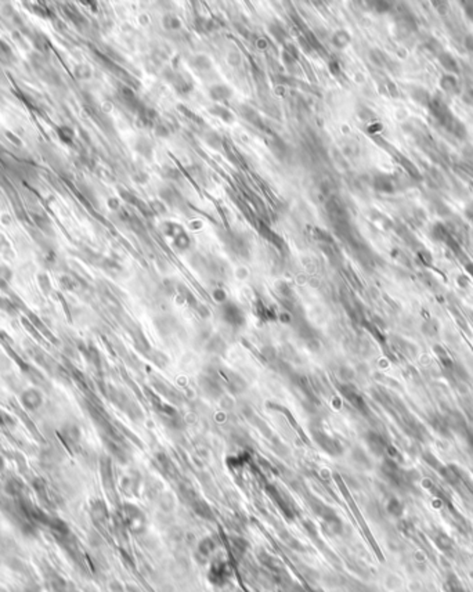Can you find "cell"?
Instances as JSON below:
<instances>
[{
  "mask_svg": "<svg viewBox=\"0 0 473 592\" xmlns=\"http://www.w3.org/2000/svg\"><path fill=\"white\" fill-rule=\"evenodd\" d=\"M429 111L433 117L436 118V121H439V123L441 126H444L446 129L450 127V125L452 123V121L455 119V117L452 115V112L448 109L444 101L439 100V99H433L431 100V104L428 105Z\"/></svg>",
  "mask_w": 473,
  "mask_h": 592,
  "instance_id": "1",
  "label": "cell"
},
{
  "mask_svg": "<svg viewBox=\"0 0 473 592\" xmlns=\"http://www.w3.org/2000/svg\"><path fill=\"white\" fill-rule=\"evenodd\" d=\"M124 519L129 529L134 533H141L145 530V517L143 515L140 509L127 504L124 507Z\"/></svg>",
  "mask_w": 473,
  "mask_h": 592,
  "instance_id": "2",
  "label": "cell"
},
{
  "mask_svg": "<svg viewBox=\"0 0 473 592\" xmlns=\"http://www.w3.org/2000/svg\"><path fill=\"white\" fill-rule=\"evenodd\" d=\"M230 578V567L226 562H216L209 572V580L216 585H223Z\"/></svg>",
  "mask_w": 473,
  "mask_h": 592,
  "instance_id": "3",
  "label": "cell"
},
{
  "mask_svg": "<svg viewBox=\"0 0 473 592\" xmlns=\"http://www.w3.org/2000/svg\"><path fill=\"white\" fill-rule=\"evenodd\" d=\"M41 394L36 389H28L21 394V401L28 409H36L41 406Z\"/></svg>",
  "mask_w": 473,
  "mask_h": 592,
  "instance_id": "4",
  "label": "cell"
},
{
  "mask_svg": "<svg viewBox=\"0 0 473 592\" xmlns=\"http://www.w3.org/2000/svg\"><path fill=\"white\" fill-rule=\"evenodd\" d=\"M440 86L444 92L450 93V94H456L459 90V84L456 78L452 74H446L440 78Z\"/></svg>",
  "mask_w": 473,
  "mask_h": 592,
  "instance_id": "5",
  "label": "cell"
},
{
  "mask_svg": "<svg viewBox=\"0 0 473 592\" xmlns=\"http://www.w3.org/2000/svg\"><path fill=\"white\" fill-rule=\"evenodd\" d=\"M373 185H375V188H376L378 191L386 192V194H391V192H394V190H396L391 177L386 175L378 176V177L375 179V182H373Z\"/></svg>",
  "mask_w": 473,
  "mask_h": 592,
  "instance_id": "6",
  "label": "cell"
},
{
  "mask_svg": "<svg viewBox=\"0 0 473 592\" xmlns=\"http://www.w3.org/2000/svg\"><path fill=\"white\" fill-rule=\"evenodd\" d=\"M439 61L440 64H441V67L444 68V69H447L448 72H451V74H458V72H459V68H458L455 59H454L450 53H447V51H441V53H440Z\"/></svg>",
  "mask_w": 473,
  "mask_h": 592,
  "instance_id": "7",
  "label": "cell"
},
{
  "mask_svg": "<svg viewBox=\"0 0 473 592\" xmlns=\"http://www.w3.org/2000/svg\"><path fill=\"white\" fill-rule=\"evenodd\" d=\"M412 97H414L415 101H418L419 104H422L425 107H428V105L431 104V96H429V93L426 92V90H423V89H418V87L414 89Z\"/></svg>",
  "mask_w": 473,
  "mask_h": 592,
  "instance_id": "8",
  "label": "cell"
},
{
  "mask_svg": "<svg viewBox=\"0 0 473 592\" xmlns=\"http://www.w3.org/2000/svg\"><path fill=\"white\" fill-rule=\"evenodd\" d=\"M198 550L202 556H209L215 551V542L212 541L210 538H205V540L199 542Z\"/></svg>",
  "mask_w": 473,
  "mask_h": 592,
  "instance_id": "9",
  "label": "cell"
},
{
  "mask_svg": "<svg viewBox=\"0 0 473 592\" xmlns=\"http://www.w3.org/2000/svg\"><path fill=\"white\" fill-rule=\"evenodd\" d=\"M432 237H433L434 240H437V241H444L448 237L447 228L441 225V223H437V225L433 227V230H432Z\"/></svg>",
  "mask_w": 473,
  "mask_h": 592,
  "instance_id": "10",
  "label": "cell"
},
{
  "mask_svg": "<svg viewBox=\"0 0 473 592\" xmlns=\"http://www.w3.org/2000/svg\"><path fill=\"white\" fill-rule=\"evenodd\" d=\"M403 505H401V502L398 500H396V498H393V500L389 501V504H388V510H389V513H391V515H394V516H400L401 513H403Z\"/></svg>",
  "mask_w": 473,
  "mask_h": 592,
  "instance_id": "11",
  "label": "cell"
},
{
  "mask_svg": "<svg viewBox=\"0 0 473 592\" xmlns=\"http://www.w3.org/2000/svg\"><path fill=\"white\" fill-rule=\"evenodd\" d=\"M10 278H11V271L8 270L7 267L0 266V286L6 288Z\"/></svg>",
  "mask_w": 473,
  "mask_h": 592,
  "instance_id": "12",
  "label": "cell"
},
{
  "mask_svg": "<svg viewBox=\"0 0 473 592\" xmlns=\"http://www.w3.org/2000/svg\"><path fill=\"white\" fill-rule=\"evenodd\" d=\"M247 547H248V544L244 541L242 538H237V540H235V551L238 550L240 551V553H244Z\"/></svg>",
  "mask_w": 473,
  "mask_h": 592,
  "instance_id": "13",
  "label": "cell"
},
{
  "mask_svg": "<svg viewBox=\"0 0 473 592\" xmlns=\"http://www.w3.org/2000/svg\"><path fill=\"white\" fill-rule=\"evenodd\" d=\"M465 217L468 219V220H471V222H473V202L472 204H469L466 208H465Z\"/></svg>",
  "mask_w": 473,
  "mask_h": 592,
  "instance_id": "14",
  "label": "cell"
},
{
  "mask_svg": "<svg viewBox=\"0 0 473 592\" xmlns=\"http://www.w3.org/2000/svg\"><path fill=\"white\" fill-rule=\"evenodd\" d=\"M465 47L468 49L469 51H473V36H466V41H465Z\"/></svg>",
  "mask_w": 473,
  "mask_h": 592,
  "instance_id": "15",
  "label": "cell"
},
{
  "mask_svg": "<svg viewBox=\"0 0 473 592\" xmlns=\"http://www.w3.org/2000/svg\"><path fill=\"white\" fill-rule=\"evenodd\" d=\"M469 4H471L469 7H465V13H466V16L473 21V3H469Z\"/></svg>",
  "mask_w": 473,
  "mask_h": 592,
  "instance_id": "16",
  "label": "cell"
},
{
  "mask_svg": "<svg viewBox=\"0 0 473 592\" xmlns=\"http://www.w3.org/2000/svg\"><path fill=\"white\" fill-rule=\"evenodd\" d=\"M466 97H468V100H471V102L473 104V87L468 90V93H466Z\"/></svg>",
  "mask_w": 473,
  "mask_h": 592,
  "instance_id": "17",
  "label": "cell"
},
{
  "mask_svg": "<svg viewBox=\"0 0 473 592\" xmlns=\"http://www.w3.org/2000/svg\"><path fill=\"white\" fill-rule=\"evenodd\" d=\"M3 465H4V462H3V459L0 458V469H3Z\"/></svg>",
  "mask_w": 473,
  "mask_h": 592,
  "instance_id": "18",
  "label": "cell"
}]
</instances>
